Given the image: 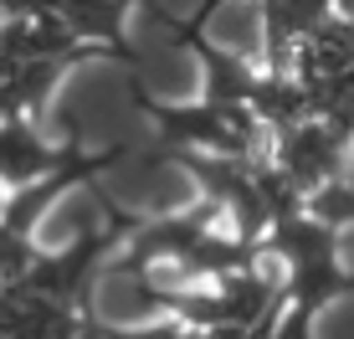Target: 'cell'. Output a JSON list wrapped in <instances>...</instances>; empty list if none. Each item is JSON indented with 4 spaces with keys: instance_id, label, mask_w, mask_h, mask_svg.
Here are the masks:
<instances>
[{
    "instance_id": "1",
    "label": "cell",
    "mask_w": 354,
    "mask_h": 339,
    "mask_svg": "<svg viewBox=\"0 0 354 339\" xmlns=\"http://www.w3.org/2000/svg\"><path fill=\"white\" fill-rule=\"evenodd\" d=\"M77 154H62V149H46L41 139H36V129L26 118H0V185L21 190L31 185V180H46L57 175L62 165H72Z\"/></svg>"
},
{
    "instance_id": "2",
    "label": "cell",
    "mask_w": 354,
    "mask_h": 339,
    "mask_svg": "<svg viewBox=\"0 0 354 339\" xmlns=\"http://www.w3.org/2000/svg\"><path fill=\"white\" fill-rule=\"evenodd\" d=\"M108 329V324H103ZM190 329L180 319H154V324H129V329H108V339H185Z\"/></svg>"
},
{
    "instance_id": "3",
    "label": "cell",
    "mask_w": 354,
    "mask_h": 339,
    "mask_svg": "<svg viewBox=\"0 0 354 339\" xmlns=\"http://www.w3.org/2000/svg\"><path fill=\"white\" fill-rule=\"evenodd\" d=\"M272 339H308V309H292L283 319V329H277Z\"/></svg>"
},
{
    "instance_id": "4",
    "label": "cell",
    "mask_w": 354,
    "mask_h": 339,
    "mask_svg": "<svg viewBox=\"0 0 354 339\" xmlns=\"http://www.w3.org/2000/svg\"><path fill=\"white\" fill-rule=\"evenodd\" d=\"M0 221H6V196H0Z\"/></svg>"
},
{
    "instance_id": "5",
    "label": "cell",
    "mask_w": 354,
    "mask_h": 339,
    "mask_svg": "<svg viewBox=\"0 0 354 339\" xmlns=\"http://www.w3.org/2000/svg\"><path fill=\"white\" fill-rule=\"evenodd\" d=\"M185 339H201V334H195V329H190V334H185Z\"/></svg>"
}]
</instances>
